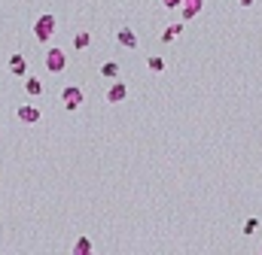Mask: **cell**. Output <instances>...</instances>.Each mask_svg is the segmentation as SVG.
I'll list each match as a JSON object with an SVG mask.
<instances>
[{
  "mask_svg": "<svg viewBox=\"0 0 262 255\" xmlns=\"http://www.w3.org/2000/svg\"><path fill=\"white\" fill-rule=\"evenodd\" d=\"M162 3H165L168 9H180V3H183V0H162Z\"/></svg>",
  "mask_w": 262,
  "mask_h": 255,
  "instance_id": "15",
  "label": "cell"
},
{
  "mask_svg": "<svg viewBox=\"0 0 262 255\" xmlns=\"http://www.w3.org/2000/svg\"><path fill=\"white\" fill-rule=\"evenodd\" d=\"M89 43H92V33H89V31H79V33L74 36V49H79V52L89 49Z\"/></svg>",
  "mask_w": 262,
  "mask_h": 255,
  "instance_id": "11",
  "label": "cell"
},
{
  "mask_svg": "<svg viewBox=\"0 0 262 255\" xmlns=\"http://www.w3.org/2000/svg\"><path fill=\"white\" fill-rule=\"evenodd\" d=\"M241 6H253V0H241Z\"/></svg>",
  "mask_w": 262,
  "mask_h": 255,
  "instance_id": "16",
  "label": "cell"
},
{
  "mask_svg": "<svg viewBox=\"0 0 262 255\" xmlns=\"http://www.w3.org/2000/svg\"><path fill=\"white\" fill-rule=\"evenodd\" d=\"M55 31H58V18L52 12H43L37 22H34V40H37V43H49L52 36H55Z\"/></svg>",
  "mask_w": 262,
  "mask_h": 255,
  "instance_id": "1",
  "label": "cell"
},
{
  "mask_svg": "<svg viewBox=\"0 0 262 255\" xmlns=\"http://www.w3.org/2000/svg\"><path fill=\"white\" fill-rule=\"evenodd\" d=\"M128 97V85H122L119 79H113V85L107 88V103H122Z\"/></svg>",
  "mask_w": 262,
  "mask_h": 255,
  "instance_id": "5",
  "label": "cell"
},
{
  "mask_svg": "<svg viewBox=\"0 0 262 255\" xmlns=\"http://www.w3.org/2000/svg\"><path fill=\"white\" fill-rule=\"evenodd\" d=\"M92 252V240L89 237H79V240L74 243V255H89Z\"/></svg>",
  "mask_w": 262,
  "mask_h": 255,
  "instance_id": "12",
  "label": "cell"
},
{
  "mask_svg": "<svg viewBox=\"0 0 262 255\" xmlns=\"http://www.w3.org/2000/svg\"><path fill=\"white\" fill-rule=\"evenodd\" d=\"M183 31V22H177V25H171V28H165L162 31V43H174L177 40V33Z\"/></svg>",
  "mask_w": 262,
  "mask_h": 255,
  "instance_id": "10",
  "label": "cell"
},
{
  "mask_svg": "<svg viewBox=\"0 0 262 255\" xmlns=\"http://www.w3.org/2000/svg\"><path fill=\"white\" fill-rule=\"evenodd\" d=\"M25 91H28L31 97H40V95H43V82H40L37 76H28V79H25Z\"/></svg>",
  "mask_w": 262,
  "mask_h": 255,
  "instance_id": "8",
  "label": "cell"
},
{
  "mask_svg": "<svg viewBox=\"0 0 262 255\" xmlns=\"http://www.w3.org/2000/svg\"><path fill=\"white\" fill-rule=\"evenodd\" d=\"M46 70H49V73H64V70H67V55H64V49L52 46V49L46 52Z\"/></svg>",
  "mask_w": 262,
  "mask_h": 255,
  "instance_id": "3",
  "label": "cell"
},
{
  "mask_svg": "<svg viewBox=\"0 0 262 255\" xmlns=\"http://www.w3.org/2000/svg\"><path fill=\"white\" fill-rule=\"evenodd\" d=\"M259 228V222H256V219H247V225H244V234H253Z\"/></svg>",
  "mask_w": 262,
  "mask_h": 255,
  "instance_id": "14",
  "label": "cell"
},
{
  "mask_svg": "<svg viewBox=\"0 0 262 255\" xmlns=\"http://www.w3.org/2000/svg\"><path fill=\"white\" fill-rule=\"evenodd\" d=\"M101 76L104 79H119V61H107V64H101Z\"/></svg>",
  "mask_w": 262,
  "mask_h": 255,
  "instance_id": "9",
  "label": "cell"
},
{
  "mask_svg": "<svg viewBox=\"0 0 262 255\" xmlns=\"http://www.w3.org/2000/svg\"><path fill=\"white\" fill-rule=\"evenodd\" d=\"M15 116H19V122H22V125H37L43 113H40L37 106H31V103H22L19 109H15Z\"/></svg>",
  "mask_w": 262,
  "mask_h": 255,
  "instance_id": "4",
  "label": "cell"
},
{
  "mask_svg": "<svg viewBox=\"0 0 262 255\" xmlns=\"http://www.w3.org/2000/svg\"><path fill=\"white\" fill-rule=\"evenodd\" d=\"M147 67H150L152 73H165V58H159V55H152V58L147 61Z\"/></svg>",
  "mask_w": 262,
  "mask_h": 255,
  "instance_id": "13",
  "label": "cell"
},
{
  "mask_svg": "<svg viewBox=\"0 0 262 255\" xmlns=\"http://www.w3.org/2000/svg\"><path fill=\"white\" fill-rule=\"evenodd\" d=\"M9 73H12V76H28V61H25L22 52L9 55Z\"/></svg>",
  "mask_w": 262,
  "mask_h": 255,
  "instance_id": "6",
  "label": "cell"
},
{
  "mask_svg": "<svg viewBox=\"0 0 262 255\" xmlns=\"http://www.w3.org/2000/svg\"><path fill=\"white\" fill-rule=\"evenodd\" d=\"M116 40H119V46H125V49H137V36H134L131 28H119Z\"/></svg>",
  "mask_w": 262,
  "mask_h": 255,
  "instance_id": "7",
  "label": "cell"
},
{
  "mask_svg": "<svg viewBox=\"0 0 262 255\" xmlns=\"http://www.w3.org/2000/svg\"><path fill=\"white\" fill-rule=\"evenodd\" d=\"M61 103H64L67 113H76V109H82V103H85L82 88H79V85H64V88H61Z\"/></svg>",
  "mask_w": 262,
  "mask_h": 255,
  "instance_id": "2",
  "label": "cell"
}]
</instances>
